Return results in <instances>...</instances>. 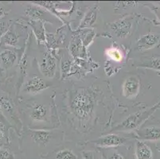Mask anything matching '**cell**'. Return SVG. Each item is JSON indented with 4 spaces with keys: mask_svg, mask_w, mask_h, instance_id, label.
<instances>
[{
    "mask_svg": "<svg viewBox=\"0 0 160 159\" xmlns=\"http://www.w3.org/2000/svg\"><path fill=\"white\" fill-rule=\"evenodd\" d=\"M82 155L84 159H98L95 156L94 153L92 151H84L82 153Z\"/></svg>",
    "mask_w": 160,
    "mask_h": 159,
    "instance_id": "obj_23",
    "label": "cell"
},
{
    "mask_svg": "<svg viewBox=\"0 0 160 159\" xmlns=\"http://www.w3.org/2000/svg\"><path fill=\"white\" fill-rule=\"evenodd\" d=\"M31 138L36 143L42 146H46L52 138V134L48 131L44 130H36L31 133Z\"/></svg>",
    "mask_w": 160,
    "mask_h": 159,
    "instance_id": "obj_13",
    "label": "cell"
},
{
    "mask_svg": "<svg viewBox=\"0 0 160 159\" xmlns=\"http://www.w3.org/2000/svg\"><path fill=\"white\" fill-rule=\"evenodd\" d=\"M57 159H78V157L69 149H64L56 154Z\"/></svg>",
    "mask_w": 160,
    "mask_h": 159,
    "instance_id": "obj_21",
    "label": "cell"
},
{
    "mask_svg": "<svg viewBox=\"0 0 160 159\" xmlns=\"http://www.w3.org/2000/svg\"><path fill=\"white\" fill-rule=\"evenodd\" d=\"M135 156L136 159H153V152L146 142L142 140H137L136 142Z\"/></svg>",
    "mask_w": 160,
    "mask_h": 159,
    "instance_id": "obj_10",
    "label": "cell"
},
{
    "mask_svg": "<svg viewBox=\"0 0 160 159\" xmlns=\"http://www.w3.org/2000/svg\"><path fill=\"white\" fill-rule=\"evenodd\" d=\"M136 137L139 140L157 141L160 140V127L151 126L143 127L136 131Z\"/></svg>",
    "mask_w": 160,
    "mask_h": 159,
    "instance_id": "obj_9",
    "label": "cell"
},
{
    "mask_svg": "<svg viewBox=\"0 0 160 159\" xmlns=\"http://www.w3.org/2000/svg\"><path fill=\"white\" fill-rule=\"evenodd\" d=\"M7 11L5 9V7L0 4V17H4V16L7 15Z\"/></svg>",
    "mask_w": 160,
    "mask_h": 159,
    "instance_id": "obj_27",
    "label": "cell"
},
{
    "mask_svg": "<svg viewBox=\"0 0 160 159\" xmlns=\"http://www.w3.org/2000/svg\"><path fill=\"white\" fill-rule=\"evenodd\" d=\"M160 107V102L154 105L153 107H150L144 111L137 112L136 113L132 114L124 120L122 121L117 126L114 127L108 131L109 133L114 132H124V131H132L139 128L141 125L150 117V116L155 112Z\"/></svg>",
    "mask_w": 160,
    "mask_h": 159,
    "instance_id": "obj_2",
    "label": "cell"
},
{
    "mask_svg": "<svg viewBox=\"0 0 160 159\" xmlns=\"http://www.w3.org/2000/svg\"><path fill=\"white\" fill-rule=\"evenodd\" d=\"M97 14H98V7H94L91 8L89 11H87L83 17L81 24L78 26L79 30H84L92 26L96 22L97 18Z\"/></svg>",
    "mask_w": 160,
    "mask_h": 159,
    "instance_id": "obj_12",
    "label": "cell"
},
{
    "mask_svg": "<svg viewBox=\"0 0 160 159\" xmlns=\"http://www.w3.org/2000/svg\"><path fill=\"white\" fill-rule=\"evenodd\" d=\"M71 108L78 119L88 120L95 108V99L88 89L79 90L74 95L71 102Z\"/></svg>",
    "mask_w": 160,
    "mask_h": 159,
    "instance_id": "obj_1",
    "label": "cell"
},
{
    "mask_svg": "<svg viewBox=\"0 0 160 159\" xmlns=\"http://www.w3.org/2000/svg\"><path fill=\"white\" fill-rule=\"evenodd\" d=\"M139 66L160 71V57H153L142 61Z\"/></svg>",
    "mask_w": 160,
    "mask_h": 159,
    "instance_id": "obj_18",
    "label": "cell"
},
{
    "mask_svg": "<svg viewBox=\"0 0 160 159\" xmlns=\"http://www.w3.org/2000/svg\"><path fill=\"white\" fill-rule=\"evenodd\" d=\"M48 115V108L45 104H36L32 107L30 116L33 121H45Z\"/></svg>",
    "mask_w": 160,
    "mask_h": 159,
    "instance_id": "obj_14",
    "label": "cell"
},
{
    "mask_svg": "<svg viewBox=\"0 0 160 159\" xmlns=\"http://www.w3.org/2000/svg\"><path fill=\"white\" fill-rule=\"evenodd\" d=\"M106 54L110 59L116 61V62H120L123 60L122 52L120 49H118L117 48H110V49L106 51Z\"/></svg>",
    "mask_w": 160,
    "mask_h": 159,
    "instance_id": "obj_19",
    "label": "cell"
},
{
    "mask_svg": "<svg viewBox=\"0 0 160 159\" xmlns=\"http://www.w3.org/2000/svg\"><path fill=\"white\" fill-rule=\"evenodd\" d=\"M0 112H1V106H0Z\"/></svg>",
    "mask_w": 160,
    "mask_h": 159,
    "instance_id": "obj_29",
    "label": "cell"
},
{
    "mask_svg": "<svg viewBox=\"0 0 160 159\" xmlns=\"http://www.w3.org/2000/svg\"><path fill=\"white\" fill-rule=\"evenodd\" d=\"M0 135H1V128H0Z\"/></svg>",
    "mask_w": 160,
    "mask_h": 159,
    "instance_id": "obj_28",
    "label": "cell"
},
{
    "mask_svg": "<svg viewBox=\"0 0 160 159\" xmlns=\"http://www.w3.org/2000/svg\"><path fill=\"white\" fill-rule=\"evenodd\" d=\"M38 65L41 72L45 77L52 78L55 75L57 69V61L56 59L49 52H45L41 61H39Z\"/></svg>",
    "mask_w": 160,
    "mask_h": 159,
    "instance_id": "obj_4",
    "label": "cell"
},
{
    "mask_svg": "<svg viewBox=\"0 0 160 159\" xmlns=\"http://www.w3.org/2000/svg\"><path fill=\"white\" fill-rule=\"evenodd\" d=\"M0 158L1 159H14V154L7 149L0 151Z\"/></svg>",
    "mask_w": 160,
    "mask_h": 159,
    "instance_id": "obj_22",
    "label": "cell"
},
{
    "mask_svg": "<svg viewBox=\"0 0 160 159\" xmlns=\"http://www.w3.org/2000/svg\"><path fill=\"white\" fill-rule=\"evenodd\" d=\"M128 139L126 138L117 135L113 133H108L101 136L98 139L92 141L96 145L101 147H116L124 145L127 143Z\"/></svg>",
    "mask_w": 160,
    "mask_h": 159,
    "instance_id": "obj_5",
    "label": "cell"
},
{
    "mask_svg": "<svg viewBox=\"0 0 160 159\" xmlns=\"http://www.w3.org/2000/svg\"><path fill=\"white\" fill-rule=\"evenodd\" d=\"M140 88V82L136 76H130L123 82L122 86L123 96L126 98L132 99L138 95Z\"/></svg>",
    "mask_w": 160,
    "mask_h": 159,
    "instance_id": "obj_6",
    "label": "cell"
},
{
    "mask_svg": "<svg viewBox=\"0 0 160 159\" xmlns=\"http://www.w3.org/2000/svg\"><path fill=\"white\" fill-rule=\"evenodd\" d=\"M26 14L28 17H31L33 20L36 21H41V20H45L47 21L46 18V11L44 9L37 7L34 5H30L26 10Z\"/></svg>",
    "mask_w": 160,
    "mask_h": 159,
    "instance_id": "obj_15",
    "label": "cell"
},
{
    "mask_svg": "<svg viewBox=\"0 0 160 159\" xmlns=\"http://www.w3.org/2000/svg\"><path fill=\"white\" fill-rule=\"evenodd\" d=\"M1 42L6 46H16L18 42V36L14 30L10 29L4 33Z\"/></svg>",
    "mask_w": 160,
    "mask_h": 159,
    "instance_id": "obj_16",
    "label": "cell"
},
{
    "mask_svg": "<svg viewBox=\"0 0 160 159\" xmlns=\"http://www.w3.org/2000/svg\"><path fill=\"white\" fill-rule=\"evenodd\" d=\"M49 87V84L46 81L38 77H33L26 83L24 91L30 94H37L46 90Z\"/></svg>",
    "mask_w": 160,
    "mask_h": 159,
    "instance_id": "obj_8",
    "label": "cell"
},
{
    "mask_svg": "<svg viewBox=\"0 0 160 159\" xmlns=\"http://www.w3.org/2000/svg\"><path fill=\"white\" fill-rule=\"evenodd\" d=\"M151 9V11L155 13V15L157 16L158 19L160 20V7H155V6H152V7H150Z\"/></svg>",
    "mask_w": 160,
    "mask_h": 159,
    "instance_id": "obj_25",
    "label": "cell"
},
{
    "mask_svg": "<svg viewBox=\"0 0 160 159\" xmlns=\"http://www.w3.org/2000/svg\"><path fill=\"white\" fill-rule=\"evenodd\" d=\"M133 18L132 16H124L120 19L111 23L110 28L115 36L119 38L128 37L133 27Z\"/></svg>",
    "mask_w": 160,
    "mask_h": 159,
    "instance_id": "obj_3",
    "label": "cell"
},
{
    "mask_svg": "<svg viewBox=\"0 0 160 159\" xmlns=\"http://www.w3.org/2000/svg\"><path fill=\"white\" fill-rule=\"evenodd\" d=\"M160 42V36L157 33H150L143 35L136 42V50H148L156 46Z\"/></svg>",
    "mask_w": 160,
    "mask_h": 159,
    "instance_id": "obj_7",
    "label": "cell"
},
{
    "mask_svg": "<svg viewBox=\"0 0 160 159\" xmlns=\"http://www.w3.org/2000/svg\"><path fill=\"white\" fill-rule=\"evenodd\" d=\"M81 35H83L81 37V42H83V45L87 47L89 46L91 42L93 40L94 37H95V32L92 30H86L85 31H82Z\"/></svg>",
    "mask_w": 160,
    "mask_h": 159,
    "instance_id": "obj_20",
    "label": "cell"
},
{
    "mask_svg": "<svg viewBox=\"0 0 160 159\" xmlns=\"http://www.w3.org/2000/svg\"><path fill=\"white\" fill-rule=\"evenodd\" d=\"M17 59V53L11 49H3L0 52V61L5 68H11L15 64Z\"/></svg>",
    "mask_w": 160,
    "mask_h": 159,
    "instance_id": "obj_11",
    "label": "cell"
},
{
    "mask_svg": "<svg viewBox=\"0 0 160 159\" xmlns=\"http://www.w3.org/2000/svg\"><path fill=\"white\" fill-rule=\"evenodd\" d=\"M108 159H124L122 154L118 152H113L111 155L108 157Z\"/></svg>",
    "mask_w": 160,
    "mask_h": 159,
    "instance_id": "obj_24",
    "label": "cell"
},
{
    "mask_svg": "<svg viewBox=\"0 0 160 159\" xmlns=\"http://www.w3.org/2000/svg\"><path fill=\"white\" fill-rule=\"evenodd\" d=\"M7 25L5 22H0V36L5 31L7 32Z\"/></svg>",
    "mask_w": 160,
    "mask_h": 159,
    "instance_id": "obj_26",
    "label": "cell"
},
{
    "mask_svg": "<svg viewBox=\"0 0 160 159\" xmlns=\"http://www.w3.org/2000/svg\"><path fill=\"white\" fill-rule=\"evenodd\" d=\"M30 24L31 25L33 32L35 33L36 37H38V40L39 42H43L45 41V32H44V25L42 21H30Z\"/></svg>",
    "mask_w": 160,
    "mask_h": 159,
    "instance_id": "obj_17",
    "label": "cell"
}]
</instances>
